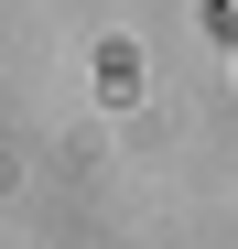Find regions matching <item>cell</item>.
Here are the masks:
<instances>
[{
	"label": "cell",
	"mask_w": 238,
	"mask_h": 249,
	"mask_svg": "<svg viewBox=\"0 0 238 249\" xmlns=\"http://www.w3.org/2000/svg\"><path fill=\"white\" fill-rule=\"evenodd\" d=\"M206 11H217V22H238V0H206Z\"/></svg>",
	"instance_id": "6da1fadb"
}]
</instances>
